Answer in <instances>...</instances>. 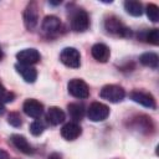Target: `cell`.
I'll return each mask as SVG.
<instances>
[{"label": "cell", "instance_id": "20", "mask_svg": "<svg viewBox=\"0 0 159 159\" xmlns=\"http://www.w3.org/2000/svg\"><path fill=\"white\" fill-rule=\"evenodd\" d=\"M145 12H147V16L149 20H152L153 22H158L159 21V9L155 4H149L147 5V9H145Z\"/></svg>", "mask_w": 159, "mask_h": 159}, {"label": "cell", "instance_id": "12", "mask_svg": "<svg viewBox=\"0 0 159 159\" xmlns=\"http://www.w3.org/2000/svg\"><path fill=\"white\" fill-rule=\"evenodd\" d=\"M81 127L76 122H68L66 123L61 129V135L66 140H75L81 135Z\"/></svg>", "mask_w": 159, "mask_h": 159}, {"label": "cell", "instance_id": "9", "mask_svg": "<svg viewBox=\"0 0 159 159\" xmlns=\"http://www.w3.org/2000/svg\"><path fill=\"white\" fill-rule=\"evenodd\" d=\"M16 58L19 63L26 65V66H32L40 61V53L35 48H25L20 52H17Z\"/></svg>", "mask_w": 159, "mask_h": 159}, {"label": "cell", "instance_id": "11", "mask_svg": "<svg viewBox=\"0 0 159 159\" xmlns=\"http://www.w3.org/2000/svg\"><path fill=\"white\" fill-rule=\"evenodd\" d=\"M22 109H24L26 116H29L31 118H39L43 112V106L39 101L30 98V99H26L24 102Z\"/></svg>", "mask_w": 159, "mask_h": 159}, {"label": "cell", "instance_id": "10", "mask_svg": "<svg viewBox=\"0 0 159 159\" xmlns=\"http://www.w3.org/2000/svg\"><path fill=\"white\" fill-rule=\"evenodd\" d=\"M130 98L135 102V103H139V104H142V106H144V107H147V108H152V109H154L155 108V99H154V97L152 96V94H149V93H147V92H142V91H133V92H130Z\"/></svg>", "mask_w": 159, "mask_h": 159}, {"label": "cell", "instance_id": "4", "mask_svg": "<svg viewBox=\"0 0 159 159\" xmlns=\"http://www.w3.org/2000/svg\"><path fill=\"white\" fill-rule=\"evenodd\" d=\"M89 26V17L82 9H77L71 17V29L76 32H83Z\"/></svg>", "mask_w": 159, "mask_h": 159}, {"label": "cell", "instance_id": "14", "mask_svg": "<svg viewBox=\"0 0 159 159\" xmlns=\"http://www.w3.org/2000/svg\"><path fill=\"white\" fill-rule=\"evenodd\" d=\"M91 53H92L93 58L97 60L98 62H107L109 60L111 51H109L108 46H106L104 43H96L92 46Z\"/></svg>", "mask_w": 159, "mask_h": 159}, {"label": "cell", "instance_id": "24", "mask_svg": "<svg viewBox=\"0 0 159 159\" xmlns=\"http://www.w3.org/2000/svg\"><path fill=\"white\" fill-rule=\"evenodd\" d=\"M7 122H9V124H11L12 127H20L21 123H22L20 114L16 113V112H12V113L9 114V117H7Z\"/></svg>", "mask_w": 159, "mask_h": 159}, {"label": "cell", "instance_id": "21", "mask_svg": "<svg viewBox=\"0 0 159 159\" xmlns=\"http://www.w3.org/2000/svg\"><path fill=\"white\" fill-rule=\"evenodd\" d=\"M142 39H143L144 41L149 42V43H153V45H158V42H159L158 29H152V30L147 31V32H145V34L142 36Z\"/></svg>", "mask_w": 159, "mask_h": 159}, {"label": "cell", "instance_id": "1", "mask_svg": "<svg viewBox=\"0 0 159 159\" xmlns=\"http://www.w3.org/2000/svg\"><path fill=\"white\" fill-rule=\"evenodd\" d=\"M104 29L107 30V32H109L112 35H116V36H120V37L130 36L129 29L116 16H109L108 19H106Z\"/></svg>", "mask_w": 159, "mask_h": 159}, {"label": "cell", "instance_id": "22", "mask_svg": "<svg viewBox=\"0 0 159 159\" xmlns=\"http://www.w3.org/2000/svg\"><path fill=\"white\" fill-rule=\"evenodd\" d=\"M43 129H45V127H43L42 122H40V120H35V122H32V123L30 124V132H31V134H34V135H40V134H42Z\"/></svg>", "mask_w": 159, "mask_h": 159}, {"label": "cell", "instance_id": "27", "mask_svg": "<svg viewBox=\"0 0 159 159\" xmlns=\"http://www.w3.org/2000/svg\"><path fill=\"white\" fill-rule=\"evenodd\" d=\"M48 159H61V155L57 154V153H53V154H51V155L48 157Z\"/></svg>", "mask_w": 159, "mask_h": 159}, {"label": "cell", "instance_id": "8", "mask_svg": "<svg viewBox=\"0 0 159 159\" xmlns=\"http://www.w3.org/2000/svg\"><path fill=\"white\" fill-rule=\"evenodd\" d=\"M67 88H68L70 94H72L76 98H87L89 94V89H88L87 83L80 78L71 80L67 84Z\"/></svg>", "mask_w": 159, "mask_h": 159}, {"label": "cell", "instance_id": "5", "mask_svg": "<svg viewBox=\"0 0 159 159\" xmlns=\"http://www.w3.org/2000/svg\"><path fill=\"white\" fill-rule=\"evenodd\" d=\"M60 60L61 62L71 68H77L81 65V55L80 52L73 48V47H66L62 50L61 55H60Z\"/></svg>", "mask_w": 159, "mask_h": 159}, {"label": "cell", "instance_id": "16", "mask_svg": "<svg viewBox=\"0 0 159 159\" xmlns=\"http://www.w3.org/2000/svg\"><path fill=\"white\" fill-rule=\"evenodd\" d=\"M11 142H12V144L15 145L16 149H19L20 152H22V153H25V154H31V153L34 152L32 147L29 144V142L26 140V138L22 137V135L14 134V135L11 137Z\"/></svg>", "mask_w": 159, "mask_h": 159}, {"label": "cell", "instance_id": "19", "mask_svg": "<svg viewBox=\"0 0 159 159\" xmlns=\"http://www.w3.org/2000/svg\"><path fill=\"white\" fill-rule=\"evenodd\" d=\"M68 114L75 122H78L84 116V107L80 103H71L68 104Z\"/></svg>", "mask_w": 159, "mask_h": 159}, {"label": "cell", "instance_id": "18", "mask_svg": "<svg viewBox=\"0 0 159 159\" xmlns=\"http://www.w3.org/2000/svg\"><path fill=\"white\" fill-rule=\"evenodd\" d=\"M124 9L125 11L132 15V16H140L143 14V6L139 1L135 0H128L124 2Z\"/></svg>", "mask_w": 159, "mask_h": 159}, {"label": "cell", "instance_id": "26", "mask_svg": "<svg viewBox=\"0 0 159 159\" xmlns=\"http://www.w3.org/2000/svg\"><path fill=\"white\" fill-rule=\"evenodd\" d=\"M5 112V103L0 99V114H2Z\"/></svg>", "mask_w": 159, "mask_h": 159}, {"label": "cell", "instance_id": "15", "mask_svg": "<svg viewBox=\"0 0 159 159\" xmlns=\"http://www.w3.org/2000/svg\"><path fill=\"white\" fill-rule=\"evenodd\" d=\"M46 119H47V122L50 124L57 125V124H60V123H62L65 120V113L58 107H51V108L47 109Z\"/></svg>", "mask_w": 159, "mask_h": 159}, {"label": "cell", "instance_id": "25", "mask_svg": "<svg viewBox=\"0 0 159 159\" xmlns=\"http://www.w3.org/2000/svg\"><path fill=\"white\" fill-rule=\"evenodd\" d=\"M0 159H10V157H9V154L5 150L0 149Z\"/></svg>", "mask_w": 159, "mask_h": 159}, {"label": "cell", "instance_id": "2", "mask_svg": "<svg viewBox=\"0 0 159 159\" xmlns=\"http://www.w3.org/2000/svg\"><path fill=\"white\" fill-rule=\"evenodd\" d=\"M99 96H101V98H103L106 101H109L112 103H117V102L123 101V98L125 97V92L120 86L107 84L101 89Z\"/></svg>", "mask_w": 159, "mask_h": 159}, {"label": "cell", "instance_id": "28", "mask_svg": "<svg viewBox=\"0 0 159 159\" xmlns=\"http://www.w3.org/2000/svg\"><path fill=\"white\" fill-rule=\"evenodd\" d=\"M1 58H2V51H1V48H0V61H1Z\"/></svg>", "mask_w": 159, "mask_h": 159}, {"label": "cell", "instance_id": "13", "mask_svg": "<svg viewBox=\"0 0 159 159\" xmlns=\"http://www.w3.org/2000/svg\"><path fill=\"white\" fill-rule=\"evenodd\" d=\"M15 68H16V71L21 75V77L24 78L25 82H27V83H32V82L36 81V78H37V71H36L35 67L17 63V65L15 66Z\"/></svg>", "mask_w": 159, "mask_h": 159}, {"label": "cell", "instance_id": "23", "mask_svg": "<svg viewBox=\"0 0 159 159\" xmlns=\"http://www.w3.org/2000/svg\"><path fill=\"white\" fill-rule=\"evenodd\" d=\"M14 93L9 92L5 89V87L2 84H0V99L4 102V103H7V102H11L14 99Z\"/></svg>", "mask_w": 159, "mask_h": 159}, {"label": "cell", "instance_id": "3", "mask_svg": "<svg viewBox=\"0 0 159 159\" xmlns=\"http://www.w3.org/2000/svg\"><path fill=\"white\" fill-rule=\"evenodd\" d=\"M41 29H42V32L47 37H56V36H58L61 34L62 22L60 21L58 17H56L53 15H50V16H46L43 19Z\"/></svg>", "mask_w": 159, "mask_h": 159}, {"label": "cell", "instance_id": "7", "mask_svg": "<svg viewBox=\"0 0 159 159\" xmlns=\"http://www.w3.org/2000/svg\"><path fill=\"white\" fill-rule=\"evenodd\" d=\"M87 116L92 122H102L109 116V108L101 102H93L87 109Z\"/></svg>", "mask_w": 159, "mask_h": 159}, {"label": "cell", "instance_id": "6", "mask_svg": "<svg viewBox=\"0 0 159 159\" xmlns=\"http://www.w3.org/2000/svg\"><path fill=\"white\" fill-rule=\"evenodd\" d=\"M24 24L27 30H34L39 24V7L35 1L27 4L24 11Z\"/></svg>", "mask_w": 159, "mask_h": 159}, {"label": "cell", "instance_id": "17", "mask_svg": "<svg viewBox=\"0 0 159 159\" xmlns=\"http://www.w3.org/2000/svg\"><path fill=\"white\" fill-rule=\"evenodd\" d=\"M139 61L142 65L150 67V68H157L159 65V57L154 52H145L139 57Z\"/></svg>", "mask_w": 159, "mask_h": 159}]
</instances>
